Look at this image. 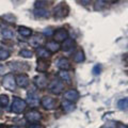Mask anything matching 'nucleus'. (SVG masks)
I'll return each instance as SVG.
<instances>
[{"label": "nucleus", "instance_id": "1a4fd4ad", "mask_svg": "<svg viewBox=\"0 0 128 128\" xmlns=\"http://www.w3.org/2000/svg\"><path fill=\"white\" fill-rule=\"evenodd\" d=\"M41 118H42V115L36 110H31L26 113V120L30 123H36L38 121H41Z\"/></svg>", "mask_w": 128, "mask_h": 128}, {"label": "nucleus", "instance_id": "a878e982", "mask_svg": "<svg viewBox=\"0 0 128 128\" xmlns=\"http://www.w3.org/2000/svg\"><path fill=\"white\" fill-rule=\"evenodd\" d=\"M10 58V52L3 48H0V61H4V60Z\"/></svg>", "mask_w": 128, "mask_h": 128}, {"label": "nucleus", "instance_id": "4be33fe9", "mask_svg": "<svg viewBox=\"0 0 128 128\" xmlns=\"http://www.w3.org/2000/svg\"><path fill=\"white\" fill-rule=\"evenodd\" d=\"M84 59H86V57H84V52H83L82 50H78L77 52L75 54V56H74V61H75V62H77V63H81V62H83V61H84Z\"/></svg>", "mask_w": 128, "mask_h": 128}, {"label": "nucleus", "instance_id": "ddd939ff", "mask_svg": "<svg viewBox=\"0 0 128 128\" xmlns=\"http://www.w3.org/2000/svg\"><path fill=\"white\" fill-rule=\"evenodd\" d=\"M46 49L49 51V52H57L61 49V46H60V44L54 42V41H49L46 43Z\"/></svg>", "mask_w": 128, "mask_h": 128}, {"label": "nucleus", "instance_id": "f3484780", "mask_svg": "<svg viewBox=\"0 0 128 128\" xmlns=\"http://www.w3.org/2000/svg\"><path fill=\"white\" fill-rule=\"evenodd\" d=\"M74 45H75V43H74L73 40L67 38V40H65V41L63 42L61 48L64 51H70L72 49H74Z\"/></svg>", "mask_w": 128, "mask_h": 128}, {"label": "nucleus", "instance_id": "7ed1b4c3", "mask_svg": "<svg viewBox=\"0 0 128 128\" xmlns=\"http://www.w3.org/2000/svg\"><path fill=\"white\" fill-rule=\"evenodd\" d=\"M48 89H49L50 93H52L54 95H59V94H61L62 91L64 90V84H63L62 81H60V80H54L52 82L49 83Z\"/></svg>", "mask_w": 128, "mask_h": 128}, {"label": "nucleus", "instance_id": "c85d7f7f", "mask_svg": "<svg viewBox=\"0 0 128 128\" xmlns=\"http://www.w3.org/2000/svg\"><path fill=\"white\" fill-rule=\"evenodd\" d=\"M3 18L6 19V22H15V17L12 14H6V15H3Z\"/></svg>", "mask_w": 128, "mask_h": 128}, {"label": "nucleus", "instance_id": "0eeeda50", "mask_svg": "<svg viewBox=\"0 0 128 128\" xmlns=\"http://www.w3.org/2000/svg\"><path fill=\"white\" fill-rule=\"evenodd\" d=\"M41 105L47 110H52L56 108V102L50 96H44L41 99Z\"/></svg>", "mask_w": 128, "mask_h": 128}, {"label": "nucleus", "instance_id": "20e7f679", "mask_svg": "<svg viewBox=\"0 0 128 128\" xmlns=\"http://www.w3.org/2000/svg\"><path fill=\"white\" fill-rule=\"evenodd\" d=\"M67 13H68V6H66V3H60L58 6L54 8V15L56 18H63L67 16Z\"/></svg>", "mask_w": 128, "mask_h": 128}, {"label": "nucleus", "instance_id": "aec40b11", "mask_svg": "<svg viewBox=\"0 0 128 128\" xmlns=\"http://www.w3.org/2000/svg\"><path fill=\"white\" fill-rule=\"evenodd\" d=\"M59 78L63 80V81H66L67 83H70V73H67V70H60L58 73Z\"/></svg>", "mask_w": 128, "mask_h": 128}, {"label": "nucleus", "instance_id": "473e14b6", "mask_svg": "<svg viewBox=\"0 0 128 128\" xmlns=\"http://www.w3.org/2000/svg\"><path fill=\"white\" fill-rule=\"evenodd\" d=\"M44 34L47 35V36H50L51 34H54V31L50 29V28H48V29H45L44 30Z\"/></svg>", "mask_w": 128, "mask_h": 128}, {"label": "nucleus", "instance_id": "72a5a7b5", "mask_svg": "<svg viewBox=\"0 0 128 128\" xmlns=\"http://www.w3.org/2000/svg\"><path fill=\"white\" fill-rule=\"evenodd\" d=\"M116 128H128V127L125 126V125H123V124H118V125L116 126Z\"/></svg>", "mask_w": 128, "mask_h": 128}, {"label": "nucleus", "instance_id": "393cba45", "mask_svg": "<svg viewBox=\"0 0 128 128\" xmlns=\"http://www.w3.org/2000/svg\"><path fill=\"white\" fill-rule=\"evenodd\" d=\"M2 36H3V38H6V40H12L14 38V32L12 30L6 29V30L2 31Z\"/></svg>", "mask_w": 128, "mask_h": 128}, {"label": "nucleus", "instance_id": "6ab92c4d", "mask_svg": "<svg viewBox=\"0 0 128 128\" xmlns=\"http://www.w3.org/2000/svg\"><path fill=\"white\" fill-rule=\"evenodd\" d=\"M62 107H63V110L66 112V113H70V112H73L75 110V105L73 102H62Z\"/></svg>", "mask_w": 128, "mask_h": 128}, {"label": "nucleus", "instance_id": "f257e3e1", "mask_svg": "<svg viewBox=\"0 0 128 128\" xmlns=\"http://www.w3.org/2000/svg\"><path fill=\"white\" fill-rule=\"evenodd\" d=\"M26 108H27V102L24 100V99L19 98V97H14L13 102H12V106H11L12 112L19 114L25 111Z\"/></svg>", "mask_w": 128, "mask_h": 128}, {"label": "nucleus", "instance_id": "b1692460", "mask_svg": "<svg viewBox=\"0 0 128 128\" xmlns=\"http://www.w3.org/2000/svg\"><path fill=\"white\" fill-rule=\"evenodd\" d=\"M9 105V96L8 95H0V107L1 108H6Z\"/></svg>", "mask_w": 128, "mask_h": 128}, {"label": "nucleus", "instance_id": "423d86ee", "mask_svg": "<svg viewBox=\"0 0 128 128\" xmlns=\"http://www.w3.org/2000/svg\"><path fill=\"white\" fill-rule=\"evenodd\" d=\"M16 86L20 88H27L29 86V77L26 74H17L15 76Z\"/></svg>", "mask_w": 128, "mask_h": 128}, {"label": "nucleus", "instance_id": "4468645a", "mask_svg": "<svg viewBox=\"0 0 128 128\" xmlns=\"http://www.w3.org/2000/svg\"><path fill=\"white\" fill-rule=\"evenodd\" d=\"M48 67H49V62L46 60H38V66H36V70L38 73H45L47 72Z\"/></svg>", "mask_w": 128, "mask_h": 128}, {"label": "nucleus", "instance_id": "c9c22d12", "mask_svg": "<svg viewBox=\"0 0 128 128\" xmlns=\"http://www.w3.org/2000/svg\"><path fill=\"white\" fill-rule=\"evenodd\" d=\"M0 128H2V125H0Z\"/></svg>", "mask_w": 128, "mask_h": 128}, {"label": "nucleus", "instance_id": "dca6fc26", "mask_svg": "<svg viewBox=\"0 0 128 128\" xmlns=\"http://www.w3.org/2000/svg\"><path fill=\"white\" fill-rule=\"evenodd\" d=\"M36 56H38V58H40L41 60H46L47 58L50 57V52L46 49V48L40 47L36 49Z\"/></svg>", "mask_w": 128, "mask_h": 128}, {"label": "nucleus", "instance_id": "6e6552de", "mask_svg": "<svg viewBox=\"0 0 128 128\" xmlns=\"http://www.w3.org/2000/svg\"><path fill=\"white\" fill-rule=\"evenodd\" d=\"M64 98L66 102H76L79 99V92L77 90H68L64 93Z\"/></svg>", "mask_w": 128, "mask_h": 128}, {"label": "nucleus", "instance_id": "a211bd4d", "mask_svg": "<svg viewBox=\"0 0 128 128\" xmlns=\"http://www.w3.org/2000/svg\"><path fill=\"white\" fill-rule=\"evenodd\" d=\"M18 32H19V34L24 38H29L32 34V30L30 29V28H27V27H24V26L18 27Z\"/></svg>", "mask_w": 128, "mask_h": 128}, {"label": "nucleus", "instance_id": "9b49d317", "mask_svg": "<svg viewBox=\"0 0 128 128\" xmlns=\"http://www.w3.org/2000/svg\"><path fill=\"white\" fill-rule=\"evenodd\" d=\"M34 83L38 89H45L47 86V77L44 74L42 75H38L34 77Z\"/></svg>", "mask_w": 128, "mask_h": 128}, {"label": "nucleus", "instance_id": "412c9836", "mask_svg": "<svg viewBox=\"0 0 128 128\" xmlns=\"http://www.w3.org/2000/svg\"><path fill=\"white\" fill-rule=\"evenodd\" d=\"M34 15L38 18H42V17H48V16H49V13H48L47 10L42 8V9H35L34 10Z\"/></svg>", "mask_w": 128, "mask_h": 128}, {"label": "nucleus", "instance_id": "f03ea898", "mask_svg": "<svg viewBox=\"0 0 128 128\" xmlns=\"http://www.w3.org/2000/svg\"><path fill=\"white\" fill-rule=\"evenodd\" d=\"M2 86L8 91H12V92L15 91V89H16L15 77L12 74H6L2 80Z\"/></svg>", "mask_w": 128, "mask_h": 128}, {"label": "nucleus", "instance_id": "5701e85b", "mask_svg": "<svg viewBox=\"0 0 128 128\" xmlns=\"http://www.w3.org/2000/svg\"><path fill=\"white\" fill-rule=\"evenodd\" d=\"M118 108L120 110H127L128 109V98H122L118 102Z\"/></svg>", "mask_w": 128, "mask_h": 128}, {"label": "nucleus", "instance_id": "c756f323", "mask_svg": "<svg viewBox=\"0 0 128 128\" xmlns=\"http://www.w3.org/2000/svg\"><path fill=\"white\" fill-rule=\"evenodd\" d=\"M100 70H102V66L99 65V64H96V65L93 67L92 72H93L94 75H99V74H100Z\"/></svg>", "mask_w": 128, "mask_h": 128}, {"label": "nucleus", "instance_id": "f8f14e48", "mask_svg": "<svg viewBox=\"0 0 128 128\" xmlns=\"http://www.w3.org/2000/svg\"><path fill=\"white\" fill-rule=\"evenodd\" d=\"M57 66H58V68H60L61 70H67L70 68V60L66 58H60L57 62Z\"/></svg>", "mask_w": 128, "mask_h": 128}, {"label": "nucleus", "instance_id": "7c9ffc66", "mask_svg": "<svg viewBox=\"0 0 128 128\" xmlns=\"http://www.w3.org/2000/svg\"><path fill=\"white\" fill-rule=\"evenodd\" d=\"M8 73V67L4 66L3 64H0V76H3Z\"/></svg>", "mask_w": 128, "mask_h": 128}, {"label": "nucleus", "instance_id": "f704fd0d", "mask_svg": "<svg viewBox=\"0 0 128 128\" xmlns=\"http://www.w3.org/2000/svg\"><path fill=\"white\" fill-rule=\"evenodd\" d=\"M8 128H24V127H20V126H10Z\"/></svg>", "mask_w": 128, "mask_h": 128}, {"label": "nucleus", "instance_id": "cd10ccee", "mask_svg": "<svg viewBox=\"0 0 128 128\" xmlns=\"http://www.w3.org/2000/svg\"><path fill=\"white\" fill-rule=\"evenodd\" d=\"M19 56H22V58H31L32 57V52L30 50H27V49H22L19 51Z\"/></svg>", "mask_w": 128, "mask_h": 128}, {"label": "nucleus", "instance_id": "9d476101", "mask_svg": "<svg viewBox=\"0 0 128 128\" xmlns=\"http://www.w3.org/2000/svg\"><path fill=\"white\" fill-rule=\"evenodd\" d=\"M54 42L57 43L64 42L65 40L68 38V33H67L65 29H58L54 33Z\"/></svg>", "mask_w": 128, "mask_h": 128}, {"label": "nucleus", "instance_id": "2f4dec72", "mask_svg": "<svg viewBox=\"0 0 128 128\" xmlns=\"http://www.w3.org/2000/svg\"><path fill=\"white\" fill-rule=\"evenodd\" d=\"M46 3H47L46 1H36L35 2V6H36V9H42V6H45Z\"/></svg>", "mask_w": 128, "mask_h": 128}, {"label": "nucleus", "instance_id": "2eb2a0df", "mask_svg": "<svg viewBox=\"0 0 128 128\" xmlns=\"http://www.w3.org/2000/svg\"><path fill=\"white\" fill-rule=\"evenodd\" d=\"M43 41H44L43 36H41V35H34L33 38H30V45L38 49V48L41 47Z\"/></svg>", "mask_w": 128, "mask_h": 128}, {"label": "nucleus", "instance_id": "39448f33", "mask_svg": "<svg viewBox=\"0 0 128 128\" xmlns=\"http://www.w3.org/2000/svg\"><path fill=\"white\" fill-rule=\"evenodd\" d=\"M28 105H30V107H36L38 106V104H41V100L38 98V95L36 94L35 91H31V92H28V95H27V102H26Z\"/></svg>", "mask_w": 128, "mask_h": 128}, {"label": "nucleus", "instance_id": "bb28decb", "mask_svg": "<svg viewBox=\"0 0 128 128\" xmlns=\"http://www.w3.org/2000/svg\"><path fill=\"white\" fill-rule=\"evenodd\" d=\"M106 4H107L106 1H96L95 2V10L96 11H100L106 6Z\"/></svg>", "mask_w": 128, "mask_h": 128}]
</instances>
